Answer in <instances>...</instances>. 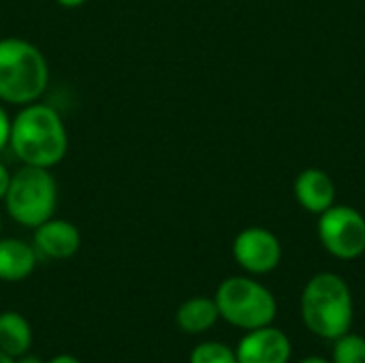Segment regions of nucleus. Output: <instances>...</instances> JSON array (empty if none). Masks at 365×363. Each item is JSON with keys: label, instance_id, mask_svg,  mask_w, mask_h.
Listing matches in <instances>:
<instances>
[{"label": "nucleus", "instance_id": "1", "mask_svg": "<svg viewBox=\"0 0 365 363\" xmlns=\"http://www.w3.org/2000/svg\"><path fill=\"white\" fill-rule=\"evenodd\" d=\"M9 145L24 165L51 169L68 152V133L53 107L30 103L11 120Z\"/></svg>", "mask_w": 365, "mask_h": 363}, {"label": "nucleus", "instance_id": "2", "mask_svg": "<svg viewBox=\"0 0 365 363\" xmlns=\"http://www.w3.org/2000/svg\"><path fill=\"white\" fill-rule=\"evenodd\" d=\"M304 325L319 338L338 340L351 332L353 325V293L346 280L334 272H321L312 276L299 300Z\"/></svg>", "mask_w": 365, "mask_h": 363}, {"label": "nucleus", "instance_id": "3", "mask_svg": "<svg viewBox=\"0 0 365 363\" xmlns=\"http://www.w3.org/2000/svg\"><path fill=\"white\" fill-rule=\"evenodd\" d=\"M49 83V66L36 45L26 39H0V101L11 105L36 103Z\"/></svg>", "mask_w": 365, "mask_h": 363}, {"label": "nucleus", "instance_id": "4", "mask_svg": "<svg viewBox=\"0 0 365 363\" xmlns=\"http://www.w3.org/2000/svg\"><path fill=\"white\" fill-rule=\"evenodd\" d=\"M214 302L220 319L244 332L274 325L278 315L274 293L250 276H231L222 280Z\"/></svg>", "mask_w": 365, "mask_h": 363}, {"label": "nucleus", "instance_id": "5", "mask_svg": "<svg viewBox=\"0 0 365 363\" xmlns=\"http://www.w3.org/2000/svg\"><path fill=\"white\" fill-rule=\"evenodd\" d=\"M9 216L28 229H36L49 220L58 203V186L49 169L24 165L11 173L9 190L4 195Z\"/></svg>", "mask_w": 365, "mask_h": 363}, {"label": "nucleus", "instance_id": "6", "mask_svg": "<svg viewBox=\"0 0 365 363\" xmlns=\"http://www.w3.org/2000/svg\"><path fill=\"white\" fill-rule=\"evenodd\" d=\"M317 231L323 248L340 261H355L365 252V216L351 205L334 203L319 216Z\"/></svg>", "mask_w": 365, "mask_h": 363}, {"label": "nucleus", "instance_id": "7", "mask_svg": "<svg viewBox=\"0 0 365 363\" xmlns=\"http://www.w3.org/2000/svg\"><path fill=\"white\" fill-rule=\"evenodd\" d=\"M233 259L244 272L252 276H263L280 265L282 244L269 229L248 227L240 231L233 240Z\"/></svg>", "mask_w": 365, "mask_h": 363}, {"label": "nucleus", "instance_id": "8", "mask_svg": "<svg viewBox=\"0 0 365 363\" xmlns=\"http://www.w3.org/2000/svg\"><path fill=\"white\" fill-rule=\"evenodd\" d=\"M291 353L289 336L274 325L246 332L235 349L237 363H289Z\"/></svg>", "mask_w": 365, "mask_h": 363}, {"label": "nucleus", "instance_id": "9", "mask_svg": "<svg viewBox=\"0 0 365 363\" xmlns=\"http://www.w3.org/2000/svg\"><path fill=\"white\" fill-rule=\"evenodd\" d=\"M81 246V233L79 229L62 218H49L43 225L34 229V250L41 257L64 261L77 255Z\"/></svg>", "mask_w": 365, "mask_h": 363}, {"label": "nucleus", "instance_id": "10", "mask_svg": "<svg viewBox=\"0 0 365 363\" xmlns=\"http://www.w3.org/2000/svg\"><path fill=\"white\" fill-rule=\"evenodd\" d=\"M293 195L306 212L321 216L336 203V184L327 171L308 167L297 173L293 182Z\"/></svg>", "mask_w": 365, "mask_h": 363}, {"label": "nucleus", "instance_id": "11", "mask_svg": "<svg viewBox=\"0 0 365 363\" xmlns=\"http://www.w3.org/2000/svg\"><path fill=\"white\" fill-rule=\"evenodd\" d=\"M36 250L28 242L15 237H0V280L21 282L36 267Z\"/></svg>", "mask_w": 365, "mask_h": 363}, {"label": "nucleus", "instance_id": "12", "mask_svg": "<svg viewBox=\"0 0 365 363\" xmlns=\"http://www.w3.org/2000/svg\"><path fill=\"white\" fill-rule=\"evenodd\" d=\"M220 315H218V306L214 302V297H190L186 300L178 312H175V323L184 334H205L210 332L216 323H218Z\"/></svg>", "mask_w": 365, "mask_h": 363}, {"label": "nucleus", "instance_id": "13", "mask_svg": "<svg viewBox=\"0 0 365 363\" xmlns=\"http://www.w3.org/2000/svg\"><path fill=\"white\" fill-rule=\"evenodd\" d=\"M32 347V327L28 319L15 310L0 312V351L13 359L30 353Z\"/></svg>", "mask_w": 365, "mask_h": 363}, {"label": "nucleus", "instance_id": "14", "mask_svg": "<svg viewBox=\"0 0 365 363\" xmlns=\"http://www.w3.org/2000/svg\"><path fill=\"white\" fill-rule=\"evenodd\" d=\"M331 363H365V338L357 334H344L334 340Z\"/></svg>", "mask_w": 365, "mask_h": 363}, {"label": "nucleus", "instance_id": "15", "mask_svg": "<svg viewBox=\"0 0 365 363\" xmlns=\"http://www.w3.org/2000/svg\"><path fill=\"white\" fill-rule=\"evenodd\" d=\"M188 363H237V355L222 342H201L192 349Z\"/></svg>", "mask_w": 365, "mask_h": 363}, {"label": "nucleus", "instance_id": "16", "mask_svg": "<svg viewBox=\"0 0 365 363\" xmlns=\"http://www.w3.org/2000/svg\"><path fill=\"white\" fill-rule=\"evenodd\" d=\"M9 135H11V118L0 105V152L9 145Z\"/></svg>", "mask_w": 365, "mask_h": 363}, {"label": "nucleus", "instance_id": "17", "mask_svg": "<svg viewBox=\"0 0 365 363\" xmlns=\"http://www.w3.org/2000/svg\"><path fill=\"white\" fill-rule=\"evenodd\" d=\"M9 182H11V173L4 167V163H0V201L4 199V195L9 190Z\"/></svg>", "mask_w": 365, "mask_h": 363}, {"label": "nucleus", "instance_id": "18", "mask_svg": "<svg viewBox=\"0 0 365 363\" xmlns=\"http://www.w3.org/2000/svg\"><path fill=\"white\" fill-rule=\"evenodd\" d=\"M47 363H81L77 357H73V355H68V353H62V355H56V357H51Z\"/></svg>", "mask_w": 365, "mask_h": 363}, {"label": "nucleus", "instance_id": "19", "mask_svg": "<svg viewBox=\"0 0 365 363\" xmlns=\"http://www.w3.org/2000/svg\"><path fill=\"white\" fill-rule=\"evenodd\" d=\"M60 6H64V9H77V6H81L86 0H56Z\"/></svg>", "mask_w": 365, "mask_h": 363}, {"label": "nucleus", "instance_id": "20", "mask_svg": "<svg viewBox=\"0 0 365 363\" xmlns=\"http://www.w3.org/2000/svg\"><path fill=\"white\" fill-rule=\"evenodd\" d=\"M15 363H43L38 357H34V355H30V353H24L21 357H17Z\"/></svg>", "mask_w": 365, "mask_h": 363}, {"label": "nucleus", "instance_id": "21", "mask_svg": "<svg viewBox=\"0 0 365 363\" xmlns=\"http://www.w3.org/2000/svg\"><path fill=\"white\" fill-rule=\"evenodd\" d=\"M299 363H331V362H327V359H323V357H306V359H302Z\"/></svg>", "mask_w": 365, "mask_h": 363}, {"label": "nucleus", "instance_id": "22", "mask_svg": "<svg viewBox=\"0 0 365 363\" xmlns=\"http://www.w3.org/2000/svg\"><path fill=\"white\" fill-rule=\"evenodd\" d=\"M0 363H15L13 357H9V355H4L2 351H0Z\"/></svg>", "mask_w": 365, "mask_h": 363}, {"label": "nucleus", "instance_id": "23", "mask_svg": "<svg viewBox=\"0 0 365 363\" xmlns=\"http://www.w3.org/2000/svg\"><path fill=\"white\" fill-rule=\"evenodd\" d=\"M0 233H2V220H0Z\"/></svg>", "mask_w": 365, "mask_h": 363}]
</instances>
